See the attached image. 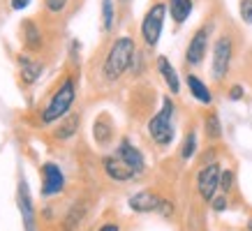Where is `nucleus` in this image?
Returning <instances> with one entry per match:
<instances>
[{
	"label": "nucleus",
	"instance_id": "nucleus-1",
	"mask_svg": "<svg viewBox=\"0 0 252 231\" xmlns=\"http://www.w3.org/2000/svg\"><path fill=\"white\" fill-rule=\"evenodd\" d=\"M134 56H137V44L132 37L123 35V37L114 39L104 58H102V81L104 84H118L123 74L132 67Z\"/></svg>",
	"mask_w": 252,
	"mask_h": 231
},
{
	"label": "nucleus",
	"instance_id": "nucleus-2",
	"mask_svg": "<svg viewBox=\"0 0 252 231\" xmlns=\"http://www.w3.org/2000/svg\"><path fill=\"white\" fill-rule=\"evenodd\" d=\"M74 100H77V79L67 74V77H63V81L58 84L54 95L46 102L44 111H42V125H54L58 120H63L69 114Z\"/></svg>",
	"mask_w": 252,
	"mask_h": 231
},
{
	"label": "nucleus",
	"instance_id": "nucleus-3",
	"mask_svg": "<svg viewBox=\"0 0 252 231\" xmlns=\"http://www.w3.org/2000/svg\"><path fill=\"white\" fill-rule=\"evenodd\" d=\"M174 114H176V104L171 97H162V107L158 114L151 116V120L146 123V130L151 134L155 146L167 148L174 141Z\"/></svg>",
	"mask_w": 252,
	"mask_h": 231
},
{
	"label": "nucleus",
	"instance_id": "nucleus-4",
	"mask_svg": "<svg viewBox=\"0 0 252 231\" xmlns=\"http://www.w3.org/2000/svg\"><path fill=\"white\" fill-rule=\"evenodd\" d=\"M167 12H169V7L164 0H155L153 5L146 9L144 19H141V39H144L146 49H155V46H158L162 28H164Z\"/></svg>",
	"mask_w": 252,
	"mask_h": 231
},
{
	"label": "nucleus",
	"instance_id": "nucleus-5",
	"mask_svg": "<svg viewBox=\"0 0 252 231\" xmlns=\"http://www.w3.org/2000/svg\"><path fill=\"white\" fill-rule=\"evenodd\" d=\"M231 60H234V39L229 32H222L213 42V60H211V77L215 84H222L229 77Z\"/></svg>",
	"mask_w": 252,
	"mask_h": 231
},
{
	"label": "nucleus",
	"instance_id": "nucleus-6",
	"mask_svg": "<svg viewBox=\"0 0 252 231\" xmlns=\"http://www.w3.org/2000/svg\"><path fill=\"white\" fill-rule=\"evenodd\" d=\"M211 32H213V23H204V26H199L197 30L192 32L190 42H188V49H185V65L199 67L204 62L208 44H211Z\"/></svg>",
	"mask_w": 252,
	"mask_h": 231
},
{
	"label": "nucleus",
	"instance_id": "nucleus-7",
	"mask_svg": "<svg viewBox=\"0 0 252 231\" xmlns=\"http://www.w3.org/2000/svg\"><path fill=\"white\" fill-rule=\"evenodd\" d=\"M220 173H222V167L218 162H206L197 173V192L199 197L211 203L215 199V194L220 190Z\"/></svg>",
	"mask_w": 252,
	"mask_h": 231
},
{
	"label": "nucleus",
	"instance_id": "nucleus-8",
	"mask_svg": "<svg viewBox=\"0 0 252 231\" xmlns=\"http://www.w3.org/2000/svg\"><path fill=\"white\" fill-rule=\"evenodd\" d=\"M16 206H19V213H21L23 229L35 231L37 217H35V206H32V197H31V190H28L26 178H19V185H16Z\"/></svg>",
	"mask_w": 252,
	"mask_h": 231
},
{
	"label": "nucleus",
	"instance_id": "nucleus-9",
	"mask_svg": "<svg viewBox=\"0 0 252 231\" xmlns=\"http://www.w3.org/2000/svg\"><path fill=\"white\" fill-rule=\"evenodd\" d=\"M39 171H42V194L44 197L61 194L63 187H65V176H63L61 167L56 162H44Z\"/></svg>",
	"mask_w": 252,
	"mask_h": 231
},
{
	"label": "nucleus",
	"instance_id": "nucleus-10",
	"mask_svg": "<svg viewBox=\"0 0 252 231\" xmlns=\"http://www.w3.org/2000/svg\"><path fill=\"white\" fill-rule=\"evenodd\" d=\"M116 155L121 157L127 167H130L137 176H141L146 171V157H144V153L139 150L134 144H132L130 139L125 137V139H121V144H118V148H116Z\"/></svg>",
	"mask_w": 252,
	"mask_h": 231
},
{
	"label": "nucleus",
	"instance_id": "nucleus-11",
	"mask_svg": "<svg viewBox=\"0 0 252 231\" xmlns=\"http://www.w3.org/2000/svg\"><path fill=\"white\" fill-rule=\"evenodd\" d=\"M102 169H104V173H107L111 180H116V183H127L132 178H137V173H134L116 153L102 157Z\"/></svg>",
	"mask_w": 252,
	"mask_h": 231
},
{
	"label": "nucleus",
	"instance_id": "nucleus-12",
	"mask_svg": "<svg viewBox=\"0 0 252 231\" xmlns=\"http://www.w3.org/2000/svg\"><path fill=\"white\" fill-rule=\"evenodd\" d=\"M162 203V197L153 190H139L137 194H132L127 199V206L134 210V213H158Z\"/></svg>",
	"mask_w": 252,
	"mask_h": 231
},
{
	"label": "nucleus",
	"instance_id": "nucleus-13",
	"mask_svg": "<svg viewBox=\"0 0 252 231\" xmlns=\"http://www.w3.org/2000/svg\"><path fill=\"white\" fill-rule=\"evenodd\" d=\"M114 134H116V125L111 120V116L109 114H99L95 118V123H93V139H95V144L102 148H107L111 141H114Z\"/></svg>",
	"mask_w": 252,
	"mask_h": 231
},
{
	"label": "nucleus",
	"instance_id": "nucleus-14",
	"mask_svg": "<svg viewBox=\"0 0 252 231\" xmlns=\"http://www.w3.org/2000/svg\"><path fill=\"white\" fill-rule=\"evenodd\" d=\"M155 67H158V74L162 77V81L167 84L169 92H171V95H178V92H181V79H178V72H176V67L169 62L167 56H158V58H155Z\"/></svg>",
	"mask_w": 252,
	"mask_h": 231
},
{
	"label": "nucleus",
	"instance_id": "nucleus-15",
	"mask_svg": "<svg viewBox=\"0 0 252 231\" xmlns=\"http://www.w3.org/2000/svg\"><path fill=\"white\" fill-rule=\"evenodd\" d=\"M185 84H188V90L199 104H213V90L206 86V81H201L197 74H188L185 77Z\"/></svg>",
	"mask_w": 252,
	"mask_h": 231
},
{
	"label": "nucleus",
	"instance_id": "nucleus-16",
	"mask_svg": "<svg viewBox=\"0 0 252 231\" xmlns=\"http://www.w3.org/2000/svg\"><path fill=\"white\" fill-rule=\"evenodd\" d=\"M79 125H81V116L79 114H67L63 120H58L54 137L61 139V141H67V139H72L79 132Z\"/></svg>",
	"mask_w": 252,
	"mask_h": 231
},
{
	"label": "nucleus",
	"instance_id": "nucleus-17",
	"mask_svg": "<svg viewBox=\"0 0 252 231\" xmlns=\"http://www.w3.org/2000/svg\"><path fill=\"white\" fill-rule=\"evenodd\" d=\"M19 69H21V79L26 84H35L42 77V62L32 60L31 56H19Z\"/></svg>",
	"mask_w": 252,
	"mask_h": 231
},
{
	"label": "nucleus",
	"instance_id": "nucleus-18",
	"mask_svg": "<svg viewBox=\"0 0 252 231\" xmlns=\"http://www.w3.org/2000/svg\"><path fill=\"white\" fill-rule=\"evenodd\" d=\"M167 7H169V16L174 19L176 26H181L190 19L192 14V0H167Z\"/></svg>",
	"mask_w": 252,
	"mask_h": 231
},
{
	"label": "nucleus",
	"instance_id": "nucleus-19",
	"mask_svg": "<svg viewBox=\"0 0 252 231\" xmlns=\"http://www.w3.org/2000/svg\"><path fill=\"white\" fill-rule=\"evenodd\" d=\"M204 134H206L208 141H220L222 139V123L220 116L215 109H211L206 116H204Z\"/></svg>",
	"mask_w": 252,
	"mask_h": 231
},
{
	"label": "nucleus",
	"instance_id": "nucleus-20",
	"mask_svg": "<svg viewBox=\"0 0 252 231\" xmlns=\"http://www.w3.org/2000/svg\"><path fill=\"white\" fill-rule=\"evenodd\" d=\"M23 44L28 51H39L42 35H39V28L35 26V21H23Z\"/></svg>",
	"mask_w": 252,
	"mask_h": 231
},
{
	"label": "nucleus",
	"instance_id": "nucleus-21",
	"mask_svg": "<svg viewBox=\"0 0 252 231\" xmlns=\"http://www.w3.org/2000/svg\"><path fill=\"white\" fill-rule=\"evenodd\" d=\"M197 153V130H188L183 144H181V160H192Z\"/></svg>",
	"mask_w": 252,
	"mask_h": 231
},
{
	"label": "nucleus",
	"instance_id": "nucleus-22",
	"mask_svg": "<svg viewBox=\"0 0 252 231\" xmlns=\"http://www.w3.org/2000/svg\"><path fill=\"white\" fill-rule=\"evenodd\" d=\"M114 21H116L114 0H102V30L111 32L114 30Z\"/></svg>",
	"mask_w": 252,
	"mask_h": 231
},
{
	"label": "nucleus",
	"instance_id": "nucleus-23",
	"mask_svg": "<svg viewBox=\"0 0 252 231\" xmlns=\"http://www.w3.org/2000/svg\"><path fill=\"white\" fill-rule=\"evenodd\" d=\"M234 183H236V173H234V169H222V173H220V192L229 194L231 190H234Z\"/></svg>",
	"mask_w": 252,
	"mask_h": 231
},
{
	"label": "nucleus",
	"instance_id": "nucleus-24",
	"mask_svg": "<svg viewBox=\"0 0 252 231\" xmlns=\"http://www.w3.org/2000/svg\"><path fill=\"white\" fill-rule=\"evenodd\" d=\"M238 14L245 26H252V0H241L238 2Z\"/></svg>",
	"mask_w": 252,
	"mask_h": 231
},
{
	"label": "nucleus",
	"instance_id": "nucleus-25",
	"mask_svg": "<svg viewBox=\"0 0 252 231\" xmlns=\"http://www.w3.org/2000/svg\"><path fill=\"white\" fill-rule=\"evenodd\" d=\"M81 215H84V208H81V206H74V208H72V213H69V217H67V222H65V231H74V224H79Z\"/></svg>",
	"mask_w": 252,
	"mask_h": 231
},
{
	"label": "nucleus",
	"instance_id": "nucleus-26",
	"mask_svg": "<svg viewBox=\"0 0 252 231\" xmlns=\"http://www.w3.org/2000/svg\"><path fill=\"white\" fill-rule=\"evenodd\" d=\"M44 7H46V12H51V14H61V12H65V7H67V0H44Z\"/></svg>",
	"mask_w": 252,
	"mask_h": 231
},
{
	"label": "nucleus",
	"instance_id": "nucleus-27",
	"mask_svg": "<svg viewBox=\"0 0 252 231\" xmlns=\"http://www.w3.org/2000/svg\"><path fill=\"white\" fill-rule=\"evenodd\" d=\"M227 97H229L231 102H241L245 97V88L241 84H234L229 86V90H227Z\"/></svg>",
	"mask_w": 252,
	"mask_h": 231
},
{
	"label": "nucleus",
	"instance_id": "nucleus-28",
	"mask_svg": "<svg viewBox=\"0 0 252 231\" xmlns=\"http://www.w3.org/2000/svg\"><path fill=\"white\" fill-rule=\"evenodd\" d=\"M229 206V201H227V194H215V199L211 201V208H213L215 213H222V210H227Z\"/></svg>",
	"mask_w": 252,
	"mask_h": 231
},
{
	"label": "nucleus",
	"instance_id": "nucleus-29",
	"mask_svg": "<svg viewBox=\"0 0 252 231\" xmlns=\"http://www.w3.org/2000/svg\"><path fill=\"white\" fill-rule=\"evenodd\" d=\"M158 215H162L164 220L174 217V203H171L169 199H164V197H162V203H160V210H158Z\"/></svg>",
	"mask_w": 252,
	"mask_h": 231
},
{
	"label": "nucleus",
	"instance_id": "nucleus-30",
	"mask_svg": "<svg viewBox=\"0 0 252 231\" xmlns=\"http://www.w3.org/2000/svg\"><path fill=\"white\" fill-rule=\"evenodd\" d=\"M32 0H12V9H16V12H21V9H26L28 5H31Z\"/></svg>",
	"mask_w": 252,
	"mask_h": 231
},
{
	"label": "nucleus",
	"instance_id": "nucleus-31",
	"mask_svg": "<svg viewBox=\"0 0 252 231\" xmlns=\"http://www.w3.org/2000/svg\"><path fill=\"white\" fill-rule=\"evenodd\" d=\"M97 231H121V227H118L116 222H107V224H102Z\"/></svg>",
	"mask_w": 252,
	"mask_h": 231
},
{
	"label": "nucleus",
	"instance_id": "nucleus-32",
	"mask_svg": "<svg viewBox=\"0 0 252 231\" xmlns=\"http://www.w3.org/2000/svg\"><path fill=\"white\" fill-rule=\"evenodd\" d=\"M248 231H252V217L248 220Z\"/></svg>",
	"mask_w": 252,
	"mask_h": 231
},
{
	"label": "nucleus",
	"instance_id": "nucleus-33",
	"mask_svg": "<svg viewBox=\"0 0 252 231\" xmlns=\"http://www.w3.org/2000/svg\"><path fill=\"white\" fill-rule=\"evenodd\" d=\"M121 2H130V0H121Z\"/></svg>",
	"mask_w": 252,
	"mask_h": 231
}]
</instances>
